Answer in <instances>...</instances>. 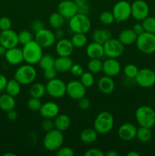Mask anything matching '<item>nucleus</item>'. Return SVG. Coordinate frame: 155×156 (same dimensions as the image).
<instances>
[{
    "mask_svg": "<svg viewBox=\"0 0 155 156\" xmlns=\"http://www.w3.org/2000/svg\"><path fill=\"white\" fill-rule=\"evenodd\" d=\"M53 120H54L55 129L62 132L66 131L70 127L71 123V118L65 114H59Z\"/></svg>",
    "mask_w": 155,
    "mask_h": 156,
    "instance_id": "a878e982",
    "label": "nucleus"
},
{
    "mask_svg": "<svg viewBox=\"0 0 155 156\" xmlns=\"http://www.w3.org/2000/svg\"><path fill=\"white\" fill-rule=\"evenodd\" d=\"M18 114L15 109H12L11 111H7V118L10 121H15L18 119Z\"/></svg>",
    "mask_w": 155,
    "mask_h": 156,
    "instance_id": "864d4df0",
    "label": "nucleus"
},
{
    "mask_svg": "<svg viewBox=\"0 0 155 156\" xmlns=\"http://www.w3.org/2000/svg\"><path fill=\"white\" fill-rule=\"evenodd\" d=\"M138 128L132 123H124L119 127L118 136L123 141H131L136 136Z\"/></svg>",
    "mask_w": 155,
    "mask_h": 156,
    "instance_id": "f3484780",
    "label": "nucleus"
},
{
    "mask_svg": "<svg viewBox=\"0 0 155 156\" xmlns=\"http://www.w3.org/2000/svg\"><path fill=\"white\" fill-rule=\"evenodd\" d=\"M12 25V20L9 17L3 16L0 18V30H1V31L2 30H6L11 29Z\"/></svg>",
    "mask_w": 155,
    "mask_h": 156,
    "instance_id": "37998d69",
    "label": "nucleus"
},
{
    "mask_svg": "<svg viewBox=\"0 0 155 156\" xmlns=\"http://www.w3.org/2000/svg\"><path fill=\"white\" fill-rule=\"evenodd\" d=\"M55 59H56V58H54L50 54L43 55L42 57L40 59L38 64H39L40 67L43 70L54 68Z\"/></svg>",
    "mask_w": 155,
    "mask_h": 156,
    "instance_id": "f704fd0d",
    "label": "nucleus"
},
{
    "mask_svg": "<svg viewBox=\"0 0 155 156\" xmlns=\"http://www.w3.org/2000/svg\"><path fill=\"white\" fill-rule=\"evenodd\" d=\"M88 69L93 74L100 73L103 69V62L100 59H91L88 62Z\"/></svg>",
    "mask_w": 155,
    "mask_h": 156,
    "instance_id": "c9c22d12",
    "label": "nucleus"
},
{
    "mask_svg": "<svg viewBox=\"0 0 155 156\" xmlns=\"http://www.w3.org/2000/svg\"><path fill=\"white\" fill-rule=\"evenodd\" d=\"M74 150L68 146H61L58 150H56V155L58 156H74Z\"/></svg>",
    "mask_w": 155,
    "mask_h": 156,
    "instance_id": "c03bdc74",
    "label": "nucleus"
},
{
    "mask_svg": "<svg viewBox=\"0 0 155 156\" xmlns=\"http://www.w3.org/2000/svg\"><path fill=\"white\" fill-rule=\"evenodd\" d=\"M81 77V82L84 85L86 88H91L94 85V75L91 72H84L83 74L80 76Z\"/></svg>",
    "mask_w": 155,
    "mask_h": 156,
    "instance_id": "58836bf2",
    "label": "nucleus"
},
{
    "mask_svg": "<svg viewBox=\"0 0 155 156\" xmlns=\"http://www.w3.org/2000/svg\"><path fill=\"white\" fill-rule=\"evenodd\" d=\"M69 27L74 33L86 34L91 27V22L88 15L77 13L69 19Z\"/></svg>",
    "mask_w": 155,
    "mask_h": 156,
    "instance_id": "0eeeda50",
    "label": "nucleus"
},
{
    "mask_svg": "<svg viewBox=\"0 0 155 156\" xmlns=\"http://www.w3.org/2000/svg\"><path fill=\"white\" fill-rule=\"evenodd\" d=\"M55 37H56V41H59V40L62 39L64 38V35H65V33H64V30H62V28L56 29V31L54 32Z\"/></svg>",
    "mask_w": 155,
    "mask_h": 156,
    "instance_id": "4d7b16f0",
    "label": "nucleus"
},
{
    "mask_svg": "<svg viewBox=\"0 0 155 156\" xmlns=\"http://www.w3.org/2000/svg\"><path fill=\"white\" fill-rule=\"evenodd\" d=\"M24 61L30 65H35L38 63L43 55V47H40L35 40L30 41L27 44L23 45L22 48Z\"/></svg>",
    "mask_w": 155,
    "mask_h": 156,
    "instance_id": "f257e3e1",
    "label": "nucleus"
},
{
    "mask_svg": "<svg viewBox=\"0 0 155 156\" xmlns=\"http://www.w3.org/2000/svg\"><path fill=\"white\" fill-rule=\"evenodd\" d=\"M15 153H12V152H6L4 154V156H15Z\"/></svg>",
    "mask_w": 155,
    "mask_h": 156,
    "instance_id": "e2e57ef3",
    "label": "nucleus"
},
{
    "mask_svg": "<svg viewBox=\"0 0 155 156\" xmlns=\"http://www.w3.org/2000/svg\"><path fill=\"white\" fill-rule=\"evenodd\" d=\"M138 71H139V69L138 68V66L136 65H135L133 63L127 64L123 68V73L129 79H135L137 74H138Z\"/></svg>",
    "mask_w": 155,
    "mask_h": 156,
    "instance_id": "e433bc0d",
    "label": "nucleus"
},
{
    "mask_svg": "<svg viewBox=\"0 0 155 156\" xmlns=\"http://www.w3.org/2000/svg\"><path fill=\"white\" fill-rule=\"evenodd\" d=\"M112 37L110 30L107 29H97L92 34V40L94 42L103 44L106 41Z\"/></svg>",
    "mask_w": 155,
    "mask_h": 156,
    "instance_id": "cd10ccee",
    "label": "nucleus"
},
{
    "mask_svg": "<svg viewBox=\"0 0 155 156\" xmlns=\"http://www.w3.org/2000/svg\"><path fill=\"white\" fill-rule=\"evenodd\" d=\"M41 126H42V129H43L46 133L49 132V131L55 129L54 120H53V119L44 118L42 123H41Z\"/></svg>",
    "mask_w": 155,
    "mask_h": 156,
    "instance_id": "a18cd8bd",
    "label": "nucleus"
},
{
    "mask_svg": "<svg viewBox=\"0 0 155 156\" xmlns=\"http://www.w3.org/2000/svg\"><path fill=\"white\" fill-rule=\"evenodd\" d=\"M65 18L59 12H53L50 15L49 23L53 28H62L65 23Z\"/></svg>",
    "mask_w": 155,
    "mask_h": 156,
    "instance_id": "2f4dec72",
    "label": "nucleus"
},
{
    "mask_svg": "<svg viewBox=\"0 0 155 156\" xmlns=\"http://www.w3.org/2000/svg\"><path fill=\"white\" fill-rule=\"evenodd\" d=\"M0 44L6 49L17 47L19 44L18 34L12 29L2 30L0 33Z\"/></svg>",
    "mask_w": 155,
    "mask_h": 156,
    "instance_id": "2eb2a0df",
    "label": "nucleus"
},
{
    "mask_svg": "<svg viewBox=\"0 0 155 156\" xmlns=\"http://www.w3.org/2000/svg\"><path fill=\"white\" fill-rule=\"evenodd\" d=\"M39 111L43 118L54 119L59 114V107L56 102L47 101L42 104Z\"/></svg>",
    "mask_w": 155,
    "mask_h": 156,
    "instance_id": "412c9836",
    "label": "nucleus"
},
{
    "mask_svg": "<svg viewBox=\"0 0 155 156\" xmlns=\"http://www.w3.org/2000/svg\"><path fill=\"white\" fill-rule=\"evenodd\" d=\"M86 87L78 80H71L66 84V94L74 100H78L86 94Z\"/></svg>",
    "mask_w": 155,
    "mask_h": 156,
    "instance_id": "f8f14e48",
    "label": "nucleus"
},
{
    "mask_svg": "<svg viewBox=\"0 0 155 156\" xmlns=\"http://www.w3.org/2000/svg\"><path fill=\"white\" fill-rule=\"evenodd\" d=\"M78 105L79 108L81 110L86 111L91 106V101H90V100L88 98H86L84 96V97L81 98L78 100Z\"/></svg>",
    "mask_w": 155,
    "mask_h": 156,
    "instance_id": "09e8293b",
    "label": "nucleus"
},
{
    "mask_svg": "<svg viewBox=\"0 0 155 156\" xmlns=\"http://www.w3.org/2000/svg\"><path fill=\"white\" fill-rule=\"evenodd\" d=\"M5 58L10 65H20L24 61L22 49H20L17 47L7 49L5 53Z\"/></svg>",
    "mask_w": 155,
    "mask_h": 156,
    "instance_id": "aec40b11",
    "label": "nucleus"
},
{
    "mask_svg": "<svg viewBox=\"0 0 155 156\" xmlns=\"http://www.w3.org/2000/svg\"><path fill=\"white\" fill-rule=\"evenodd\" d=\"M114 126V117L109 111L99 113L94 121V129L99 134H106Z\"/></svg>",
    "mask_w": 155,
    "mask_h": 156,
    "instance_id": "f03ea898",
    "label": "nucleus"
},
{
    "mask_svg": "<svg viewBox=\"0 0 155 156\" xmlns=\"http://www.w3.org/2000/svg\"><path fill=\"white\" fill-rule=\"evenodd\" d=\"M135 138L138 139V141L141 142V143H148L152 138V133L151 130H150V128L139 126L137 129Z\"/></svg>",
    "mask_w": 155,
    "mask_h": 156,
    "instance_id": "7c9ffc66",
    "label": "nucleus"
},
{
    "mask_svg": "<svg viewBox=\"0 0 155 156\" xmlns=\"http://www.w3.org/2000/svg\"><path fill=\"white\" fill-rule=\"evenodd\" d=\"M74 2H75V4L77 5L78 7L81 6L83 5H85L88 3V0H74Z\"/></svg>",
    "mask_w": 155,
    "mask_h": 156,
    "instance_id": "13d9d810",
    "label": "nucleus"
},
{
    "mask_svg": "<svg viewBox=\"0 0 155 156\" xmlns=\"http://www.w3.org/2000/svg\"><path fill=\"white\" fill-rule=\"evenodd\" d=\"M136 47L140 52L144 54L155 53V34L143 32L136 40Z\"/></svg>",
    "mask_w": 155,
    "mask_h": 156,
    "instance_id": "423d86ee",
    "label": "nucleus"
},
{
    "mask_svg": "<svg viewBox=\"0 0 155 156\" xmlns=\"http://www.w3.org/2000/svg\"><path fill=\"white\" fill-rule=\"evenodd\" d=\"M21 84L14 78L13 79L8 81L7 85H6L5 88L6 93L15 98L21 92Z\"/></svg>",
    "mask_w": 155,
    "mask_h": 156,
    "instance_id": "473e14b6",
    "label": "nucleus"
},
{
    "mask_svg": "<svg viewBox=\"0 0 155 156\" xmlns=\"http://www.w3.org/2000/svg\"><path fill=\"white\" fill-rule=\"evenodd\" d=\"M118 152H115V150H109L106 153H105V156H118Z\"/></svg>",
    "mask_w": 155,
    "mask_h": 156,
    "instance_id": "bf43d9fd",
    "label": "nucleus"
},
{
    "mask_svg": "<svg viewBox=\"0 0 155 156\" xmlns=\"http://www.w3.org/2000/svg\"><path fill=\"white\" fill-rule=\"evenodd\" d=\"M43 76L46 80H52V79L56 78V76H57V71H56L55 68L45 69L43 70Z\"/></svg>",
    "mask_w": 155,
    "mask_h": 156,
    "instance_id": "8fccbe9b",
    "label": "nucleus"
},
{
    "mask_svg": "<svg viewBox=\"0 0 155 156\" xmlns=\"http://www.w3.org/2000/svg\"><path fill=\"white\" fill-rule=\"evenodd\" d=\"M8 79L6 76L3 74H0V92L5 90L6 85L8 83Z\"/></svg>",
    "mask_w": 155,
    "mask_h": 156,
    "instance_id": "5fc2aeb1",
    "label": "nucleus"
},
{
    "mask_svg": "<svg viewBox=\"0 0 155 156\" xmlns=\"http://www.w3.org/2000/svg\"><path fill=\"white\" fill-rule=\"evenodd\" d=\"M71 41L74 48H82L85 47L88 42V38L85 34L74 33L71 37Z\"/></svg>",
    "mask_w": 155,
    "mask_h": 156,
    "instance_id": "72a5a7b5",
    "label": "nucleus"
},
{
    "mask_svg": "<svg viewBox=\"0 0 155 156\" xmlns=\"http://www.w3.org/2000/svg\"><path fill=\"white\" fill-rule=\"evenodd\" d=\"M70 72L75 77H80L83 74L84 69L81 65L78 63H74L72 65V66H71V69H70Z\"/></svg>",
    "mask_w": 155,
    "mask_h": 156,
    "instance_id": "de8ad7c7",
    "label": "nucleus"
},
{
    "mask_svg": "<svg viewBox=\"0 0 155 156\" xmlns=\"http://www.w3.org/2000/svg\"><path fill=\"white\" fill-rule=\"evenodd\" d=\"M97 134L98 133L94 128H87L81 133L80 140L85 144H91L97 140Z\"/></svg>",
    "mask_w": 155,
    "mask_h": 156,
    "instance_id": "c85d7f7f",
    "label": "nucleus"
},
{
    "mask_svg": "<svg viewBox=\"0 0 155 156\" xmlns=\"http://www.w3.org/2000/svg\"><path fill=\"white\" fill-rule=\"evenodd\" d=\"M90 12H91V9H90V6L88 3L85 5H83L81 6L78 7V13L79 14L88 15V14L90 13Z\"/></svg>",
    "mask_w": 155,
    "mask_h": 156,
    "instance_id": "603ef678",
    "label": "nucleus"
},
{
    "mask_svg": "<svg viewBox=\"0 0 155 156\" xmlns=\"http://www.w3.org/2000/svg\"><path fill=\"white\" fill-rule=\"evenodd\" d=\"M6 50H7V49L0 44V56H5V53Z\"/></svg>",
    "mask_w": 155,
    "mask_h": 156,
    "instance_id": "052dcab7",
    "label": "nucleus"
},
{
    "mask_svg": "<svg viewBox=\"0 0 155 156\" xmlns=\"http://www.w3.org/2000/svg\"><path fill=\"white\" fill-rule=\"evenodd\" d=\"M132 29L138 36L139 34H142L143 32H144V27H143V25L141 23H137V24H134L133 27Z\"/></svg>",
    "mask_w": 155,
    "mask_h": 156,
    "instance_id": "6e6d98bb",
    "label": "nucleus"
},
{
    "mask_svg": "<svg viewBox=\"0 0 155 156\" xmlns=\"http://www.w3.org/2000/svg\"><path fill=\"white\" fill-rule=\"evenodd\" d=\"M135 80L137 85L141 88H150L155 85V72L148 68L141 69L138 71Z\"/></svg>",
    "mask_w": 155,
    "mask_h": 156,
    "instance_id": "9b49d317",
    "label": "nucleus"
},
{
    "mask_svg": "<svg viewBox=\"0 0 155 156\" xmlns=\"http://www.w3.org/2000/svg\"><path fill=\"white\" fill-rule=\"evenodd\" d=\"M115 82L112 77L104 76L99 79L97 87L99 91L104 94H110L115 90Z\"/></svg>",
    "mask_w": 155,
    "mask_h": 156,
    "instance_id": "4be33fe9",
    "label": "nucleus"
},
{
    "mask_svg": "<svg viewBox=\"0 0 155 156\" xmlns=\"http://www.w3.org/2000/svg\"><path fill=\"white\" fill-rule=\"evenodd\" d=\"M30 27H31L32 31L36 33V32L40 31V30H41L42 29L45 28V25H44V23L42 20L36 19L34 20L33 21H32Z\"/></svg>",
    "mask_w": 155,
    "mask_h": 156,
    "instance_id": "49530a36",
    "label": "nucleus"
},
{
    "mask_svg": "<svg viewBox=\"0 0 155 156\" xmlns=\"http://www.w3.org/2000/svg\"><path fill=\"white\" fill-rule=\"evenodd\" d=\"M103 50H104V56L108 58H117L120 57L124 53L125 47L119 41V39L112 38L108 40L107 41L103 44Z\"/></svg>",
    "mask_w": 155,
    "mask_h": 156,
    "instance_id": "1a4fd4ad",
    "label": "nucleus"
},
{
    "mask_svg": "<svg viewBox=\"0 0 155 156\" xmlns=\"http://www.w3.org/2000/svg\"><path fill=\"white\" fill-rule=\"evenodd\" d=\"M64 142V136L62 131L53 129L46 133L43 144L46 150L53 152L56 151L62 146Z\"/></svg>",
    "mask_w": 155,
    "mask_h": 156,
    "instance_id": "39448f33",
    "label": "nucleus"
},
{
    "mask_svg": "<svg viewBox=\"0 0 155 156\" xmlns=\"http://www.w3.org/2000/svg\"><path fill=\"white\" fill-rule=\"evenodd\" d=\"M144 31L149 33L155 34V18L151 16H147L141 22Z\"/></svg>",
    "mask_w": 155,
    "mask_h": 156,
    "instance_id": "4c0bfd02",
    "label": "nucleus"
},
{
    "mask_svg": "<svg viewBox=\"0 0 155 156\" xmlns=\"http://www.w3.org/2000/svg\"><path fill=\"white\" fill-rule=\"evenodd\" d=\"M85 156H105L103 151L97 148H91L84 152Z\"/></svg>",
    "mask_w": 155,
    "mask_h": 156,
    "instance_id": "3c124183",
    "label": "nucleus"
},
{
    "mask_svg": "<svg viewBox=\"0 0 155 156\" xmlns=\"http://www.w3.org/2000/svg\"><path fill=\"white\" fill-rule=\"evenodd\" d=\"M137 37L138 35L133 31L132 29L127 28L120 31V33L119 34L118 39L124 46H129L135 44Z\"/></svg>",
    "mask_w": 155,
    "mask_h": 156,
    "instance_id": "393cba45",
    "label": "nucleus"
},
{
    "mask_svg": "<svg viewBox=\"0 0 155 156\" xmlns=\"http://www.w3.org/2000/svg\"><path fill=\"white\" fill-rule=\"evenodd\" d=\"M74 48L71 40L65 37L57 41L55 47L56 54L59 56H70L74 51Z\"/></svg>",
    "mask_w": 155,
    "mask_h": 156,
    "instance_id": "6ab92c4d",
    "label": "nucleus"
},
{
    "mask_svg": "<svg viewBox=\"0 0 155 156\" xmlns=\"http://www.w3.org/2000/svg\"><path fill=\"white\" fill-rule=\"evenodd\" d=\"M46 93L53 98H60L66 94V84L62 79L56 78L48 81L46 85Z\"/></svg>",
    "mask_w": 155,
    "mask_h": 156,
    "instance_id": "9d476101",
    "label": "nucleus"
},
{
    "mask_svg": "<svg viewBox=\"0 0 155 156\" xmlns=\"http://www.w3.org/2000/svg\"><path fill=\"white\" fill-rule=\"evenodd\" d=\"M132 16L137 21H142L149 16L150 8L144 0H135L132 3Z\"/></svg>",
    "mask_w": 155,
    "mask_h": 156,
    "instance_id": "4468645a",
    "label": "nucleus"
},
{
    "mask_svg": "<svg viewBox=\"0 0 155 156\" xmlns=\"http://www.w3.org/2000/svg\"><path fill=\"white\" fill-rule=\"evenodd\" d=\"M135 119L140 126L150 128L155 125V111L147 105H142L137 108Z\"/></svg>",
    "mask_w": 155,
    "mask_h": 156,
    "instance_id": "7ed1b4c3",
    "label": "nucleus"
},
{
    "mask_svg": "<svg viewBox=\"0 0 155 156\" xmlns=\"http://www.w3.org/2000/svg\"><path fill=\"white\" fill-rule=\"evenodd\" d=\"M58 12L65 19L69 20L78 13V6L74 0H62L58 5Z\"/></svg>",
    "mask_w": 155,
    "mask_h": 156,
    "instance_id": "dca6fc26",
    "label": "nucleus"
},
{
    "mask_svg": "<svg viewBox=\"0 0 155 156\" xmlns=\"http://www.w3.org/2000/svg\"><path fill=\"white\" fill-rule=\"evenodd\" d=\"M112 12L115 22L126 21L132 16V5L126 0H120L114 5Z\"/></svg>",
    "mask_w": 155,
    "mask_h": 156,
    "instance_id": "6e6552de",
    "label": "nucleus"
},
{
    "mask_svg": "<svg viewBox=\"0 0 155 156\" xmlns=\"http://www.w3.org/2000/svg\"><path fill=\"white\" fill-rule=\"evenodd\" d=\"M140 154L136 151H131L127 154V156H139Z\"/></svg>",
    "mask_w": 155,
    "mask_h": 156,
    "instance_id": "680f3d73",
    "label": "nucleus"
},
{
    "mask_svg": "<svg viewBox=\"0 0 155 156\" xmlns=\"http://www.w3.org/2000/svg\"><path fill=\"white\" fill-rule=\"evenodd\" d=\"M0 33H1V30H0Z\"/></svg>",
    "mask_w": 155,
    "mask_h": 156,
    "instance_id": "0e129e2a",
    "label": "nucleus"
},
{
    "mask_svg": "<svg viewBox=\"0 0 155 156\" xmlns=\"http://www.w3.org/2000/svg\"><path fill=\"white\" fill-rule=\"evenodd\" d=\"M27 108L33 111H40V107L42 105V103L40 101V98H37L31 97L27 101Z\"/></svg>",
    "mask_w": 155,
    "mask_h": 156,
    "instance_id": "79ce46f5",
    "label": "nucleus"
},
{
    "mask_svg": "<svg viewBox=\"0 0 155 156\" xmlns=\"http://www.w3.org/2000/svg\"><path fill=\"white\" fill-rule=\"evenodd\" d=\"M102 71L103 72L105 76L114 77L121 71V64L115 58H108L104 62H103Z\"/></svg>",
    "mask_w": 155,
    "mask_h": 156,
    "instance_id": "a211bd4d",
    "label": "nucleus"
},
{
    "mask_svg": "<svg viewBox=\"0 0 155 156\" xmlns=\"http://www.w3.org/2000/svg\"><path fill=\"white\" fill-rule=\"evenodd\" d=\"M36 78V70L33 65L25 64L18 67L15 73V79L21 85H27L34 82Z\"/></svg>",
    "mask_w": 155,
    "mask_h": 156,
    "instance_id": "20e7f679",
    "label": "nucleus"
},
{
    "mask_svg": "<svg viewBox=\"0 0 155 156\" xmlns=\"http://www.w3.org/2000/svg\"><path fill=\"white\" fill-rule=\"evenodd\" d=\"M18 37L19 44H22V45H24V44H27L30 41H33V35H32L31 32L27 30H24L20 31L18 34Z\"/></svg>",
    "mask_w": 155,
    "mask_h": 156,
    "instance_id": "a19ab883",
    "label": "nucleus"
},
{
    "mask_svg": "<svg viewBox=\"0 0 155 156\" xmlns=\"http://www.w3.org/2000/svg\"><path fill=\"white\" fill-rule=\"evenodd\" d=\"M35 41L43 49L53 47L56 44V39L52 30L43 28L36 32L35 34Z\"/></svg>",
    "mask_w": 155,
    "mask_h": 156,
    "instance_id": "ddd939ff",
    "label": "nucleus"
},
{
    "mask_svg": "<svg viewBox=\"0 0 155 156\" xmlns=\"http://www.w3.org/2000/svg\"><path fill=\"white\" fill-rule=\"evenodd\" d=\"M16 106L15 97L7 94H2L0 95V109L2 111H7L15 109Z\"/></svg>",
    "mask_w": 155,
    "mask_h": 156,
    "instance_id": "bb28decb",
    "label": "nucleus"
},
{
    "mask_svg": "<svg viewBox=\"0 0 155 156\" xmlns=\"http://www.w3.org/2000/svg\"><path fill=\"white\" fill-rule=\"evenodd\" d=\"M86 54L90 59H101L104 56L103 44L93 41L87 46Z\"/></svg>",
    "mask_w": 155,
    "mask_h": 156,
    "instance_id": "5701e85b",
    "label": "nucleus"
},
{
    "mask_svg": "<svg viewBox=\"0 0 155 156\" xmlns=\"http://www.w3.org/2000/svg\"><path fill=\"white\" fill-rule=\"evenodd\" d=\"M73 64L74 62L70 56H59L55 59L54 68L57 73H64L70 71Z\"/></svg>",
    "mask_w": 155,
    "mask_h": 156,
    "instance_id": "b1692460",
    "label": "nucleus"
},
{
    "mask_svg": "<svg viewBox=\"0 0 155 156\" xmlns=\"http://www.w3.org/2000/svg\"><path fill=\"white\" fill-rule=\"evenodd\" d=\"M99 20H100V23L104 25H110L115 21L112 12H108V11L102 12L99 16Z\"/></svg>",
    "mask_w": 155,
    "mask_h": 156,
    "instance_id": "ea45409f",
    "label": "nucleus"
},
{
    "mask_svg": "<svg viewBox=\"0 0 155 156\" xmlns=\"http://www.w3.org/2000/svg\"><path fill=\"white\" fill-rule=\"evenodd\" d=\"M30 96L33 98H41L45 95L46 93V85L40 82H36L33 83L30 86V90H29Z\"/></svg>",
    "mask_w": 155,
    "mask_h": 156,
    "instance_id": "c756f323",
    "label": "nucleus"
}]
</instances>
